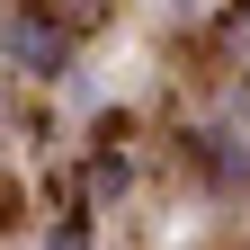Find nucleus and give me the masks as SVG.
<instances>
[{"mask_svg":"<svg viewBox=\"0 0 250 250\" xmlns=\"http://www.w3.org/2000/svg\"><path fill=\"white\" fill-rule=\"evenodd\" d=\"M54 250H89V224H81V214H62V224H54Z\"/></svg>","mask_w":250,"mask_h":250,"instance_id":"nucleus-4","label":"nucleus"},{"mask_svg":"<svg viewBox=\"0 0 250 250\" xmlns=\"http://www.w3.org/2000/svg\"><path fill=\"white\" fill-rule=\"evenodd\" d=\"M197 161H206V179H214V188H232V179H241V152H232L224 134H197Z\"/></svg>","mask_w":250,"mask_h":250,"instance_id":"nucleus-2","label":"nucleus"},{"mask_svg":"<svg viewBox=\"0 0 250 250\" xmlns=\"http://www.w3.org/2000/svg\"><path fill=\"white\" fill-rule=\"evenodd\" d=\"M214 36H224V54H250V0H232V9H224V27H214Z\"/></svg>","mask_w":250,"mask_h":250,"instance_id":"nucleus-3","label":"nucleus"},{"mask_svg":"<svg viewBox=\"0 0 250 250\" xmlns=\"http://www.w3.org/2000/svg\"><path fill=\"white\" fill-rule=\"evenodd\" d=\"M9 45H18V62H36V72H62V62H72V27H54V18H36V9H18Z\"/></svg>","mask_w":250,"mask_h":250,"instance_id":"nucleus-1","label":"nucleus"}]
</instances>
